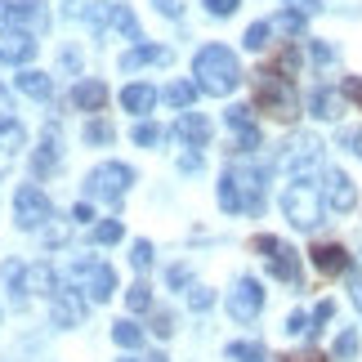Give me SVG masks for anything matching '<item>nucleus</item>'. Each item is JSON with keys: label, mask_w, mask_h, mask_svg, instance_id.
Instances as JSON below:
<instances>
[{"label": "nucleus", "mask_w": 362, "mask_h": 362, "mask_svg": "<svg viewBox=\"0 0 362 362\" xmlns=\"http://www.w3.org/2000/svg\"><path fill=\"white\" fill-rule=\"evenodd\" d=\"M192 86H197L202 94H215V99H224V94H233L242 86V63L238 54H233L228 45H202L197 54H192Z\"/></svg>", "instance_id": "f257e3e1"}, {"label": "nucleus", "mask_w": 362, "mask_h": 362, "mask_svg": "<svg viewBox=\"0 0 362 362\" xmlns=\"http://www.w3.org/2000/svg\"><path fill=\"white\" fill-rule=\"evenodd\" d=\"M219 206L228 215H259L264 211V170H250V165L224 170V179H219Z\"/></svg>", "instance_id": "f03ea898"}, {"label": "nucleus", "mask_w": 362, "mask_h": 362, "mask_svg": "<svg viewBox=\"0 0 362 362\" xmlns=\"http://www.w3.org/2000/svg\"><path fill=\"white\" fill-rule=\"evenodd\" d=\"M134 184V170L130 165H121V161H103V165H94V170L86 175V197L90 202H107V206H117L125 192H130Z\"/></svg>", "instance_id": "7ed1b4c3"}, {"label": "nucleus", "mask_w": 362, "mask_h": 362, "mask_svg": "<svg viewBox=\"0 0 362 362\" xmlns=\"http://www.w3.org/2000/svg\"><path fill=\"white\" fill-rule=\"evenodd\" d=\"M282 215L296 228H317L322 224V197H317V188H309V179H296V184L282 192Z\"/></svg>", "instance_id": "20e7f679"}, {"label": "nucleus", "mask_w": 362, "mask_h": 362, "mask_svg": "<svg viewBox=\"0 0 362 362\" xmlns=\"http://www.w3.org/2000/svg\"><path fill=\"white\" fill-rule=\"evenodd\" d=\"M259 107L273 112L277 121H296L300 117V99L291 90L286 76H273V72H259Z\"/></svg>", "instance_id": "39448f33"}, {"label": "nucleus", "mask_w": 362, "mask_h": 362, "mask_svg": "<svg viewBox=\"0 0 362 362\" xmlns=\"http://www.w3.org/2000/svg\"><path fill=\"white\" fill-rule=\"evenodd\" d=\"M13 219H18L23 233H36V228H45L54 219V206H49V197L36 184H23L18 192H13Z\"/></svg>", "instance_id": "423d86ee"}, {"label": "nucleus", "mask_w": 362, "mask_h": 362, "mask_svg": "<svg viewBox=\"0 0 362 362\" xmlns=\"http://www.w3.org/2000/svg\"><path fill=\"white\" fill-rule=\"evenodd\" d=\"M72 282L86 291L94 304H103V300H112V291H117V273L107 269V264H99V259H81L72 269Z\"/></svg>", "instance_id": "0eeeda50"}, {"label": "nucleus", "mask_w": 362, "mask_h": 362, "mask_svg": "<svg viewBox=\"0 0 362 362\" xmlns=\"http://www.w3.org/2000/svg\"><path fill=\"white\" fill-rule=\"evenodd\" d=\"M255 250L269 255V269H273L277 282H286V286L300 282V255H296V246H286L282 238H255Z\"/></svg>", "instance_id": "6e6552de"}, {"label": "nucleus", "mask_w": 362, "mask_h": 362, "mask_svg": "<svg viewBox=\"0 0 362 362\" xmlns=\"http://www.w3.org/2000/svg\"><path fill=\"white\" fill-rule=\"evenodd\" d=\"M32 27H45V9L40 0H0V32H32Z\"/></svg>", "instance_id": "1a4fd4ad"}, {"label": "nucleus", "mask_w": 362, "mask_h": 362, "mask_svg": "<svg viewBox=\"0 0 362 362\" xmlns=\"http://www.w3.org/2000/svg\"><path fill=\"white\" fill-rule=\"evenodd\" d=\"M264 309V286L255 282V277H238V286L228 291V313L233 322H255Z\"/></svg>", "instance_id": "9d476101"}, {"label": "nucleus", "mask_w": 362, "mask_h": 362, "mask_svg": "<svg viewBox=\"0 0 362 362\" xmlns=\"http://www.w3.org/2000/svg\"><path fill=\"white\" fill-rule=\"evenodd\" d=\"M322 206L331 215H349L358 206V184L344 170H327V184H322Z\"/></svg>", "instance_id": "9b49d317"}, {"label": "nucleus", "mask_w": 362, "mask_h": 362, "mask_svg": "<svg viewBox=\"0 0 362 362\" xmlns=\"http://www.w3.org/2000/svg\"><path fill=\"white\" fill-rule=\"evenodd\" d=\"M317 161H322V144H317V139H291L286 152L277 157V165H282V170H291L296 179H304Z\"/></svg>", "instance_id": "f8f14e48"}, {"label": "nucleus", "mask_w": 362, "mask_h": 362, "mask_svg": "<svg viewBox=\"0 0 362 362\" xmlns=\"http://www.w3.org/2000/svg\"><path fill=\"white\" fill-rule=\"evenodd\" d=\"M49 317H54V327H63V331H72V327L86 322V300H81V291H72V286H59V291H54Z\"/></svg>", "instance_id": "ddd939ff"}, {"label": "nucleus", "mask_w": 362, "mask_h": 362, "mask_svg": "<svg viewBox=\"0 0 362 362\" xmlns=\"http://www.w3.org/2000/svg\"><path fill=\"white\" fill-rule=\"evenodd\" d=\"M59 161H63V139H59V125H49V130L40 134L36 157H32V175H36V179H45V175L59 170Z\"/></svg>", "instance_id": "4468645a"}, {"label": "nucleus", "mask_w": 362, "mask_h": 362, "mask_svg": "<svg viewBox=\"0 0 362 362\" xmlns=\"http://www.w3.org/2000/svg\"><path fill=\"white\" fill-rule=\"evenodd\" d=\"M309 259H313V269L317 273H327V277H340V273H349V250L336 246V242H322V246H313L309 250Z\"/></svg>", "instance_id": "2eb2a0df"}, {"label": "nucleus", "mask_w": 362, "mask_h": 362, "mask_svg": "<svg viewBox=\"0 0 362 362\" xmlns=\"http://www.w3.org/2000/svg\"><path fill=\"white\" fill-rule=\"evenodd\" d=\"M170 59H175V54L165 49V45H134V49L121 54V72H139V67H152V63L165 67Z\"/></svg>", "instance_id": "dca6fc26"}, {"label": "nucleus", "mask_w": 362, "mask_h": 362, "mask_svg": "<svg viewBox=\"0 0 362 362\" xmlns=\"http://www.w3.org/2000/svg\"><path fill=\"white\" fill-rule=\"evenodd\" d=\"M0 59H5V63H32L36 59V36L32 32H9L5 36V45H0Z\"/></svg>", "instance_id": "f3484780"}, {"label": "nucleus", "mask_w": 362, "mask_h": 362, "mask_svg": "<svg viewBox=\"0 0 362 362\" xmlns=\"http://www.w3.org/2000/svg\"><path fill=\"white\" fill-rule=\"evenodd\" d=\"M175 134L184 139L188 148H206V144H211V121H206L202 112H184L179 125H175Z\"/></svg>", "instance_id": "a211bd4d"}, {"label": "nucleus", "mask_w": 362, "mask_h": 362, "mask_svg": "<svg viewBox=\"0 0 362 362\" xmlns=\"http://www.w3.org/2000/svg\"><path fill=\"white\" fill-rule=\"evenodd\" d=\"M157 99H161V94L152 90V86H139V81L121 90V107H125V112H134V117H148L152 107H157Z\"/></svg>", "instance_id": "6ab92c4d"}, {"label": "nucleus", "mask_w": 362, "mask_h": 362, "mask_svg": "<svg viewBox=\"0 0 362 362\" xmlns=\"http://www.w3.org/2000/svg\"><path fill=\"white\" fill-rule=\"evenodd\" d=\"M72 103L81 107V112H103V103H107V86H103V81H76Z\"/></svg>", "instance_id": "aec40b11"}, {"label": "nucleus", "mask_w": 362, "mask_h": 362, "mask_svg": "<svg viewBox=\"0 0 362 362\" xmlns=\"http://www.w3.org/2000/svg\"><path fill=\"white\" fill-rule=\"evenodd\" d=\"M309 112L322 117V121H336L344 112V94L340 90H313L309 94Z\"/></svg>", "instance_id": "412c9836"}, {"label": "nucleus", "mask_w": 362, "mask_h": 362, "mask_svg": "<svg viewBox=\"0 0 362 362\" xmlns=\"http://www.w3.org/2000/svg\"><path fill=\"white\" fill-rule=\"evenodd\" d=\"M13 86H18L27 99H40V103H45L49 94H54V81H49L45 72H32V67H23V72L13 76Z\"/></svg>", "instance_id": "4be33fe9"}, {"label": "nucleus", "mask_w": 362, "mask_h": 362, "mask_svg": "<svg viewBox=\"0 0 362 362\" xmlns=\"http://www.w3.org/2000/svg\"><path fill=\"white\" fill-rule=\"evenodd\" d=\"M27 144V130H23V121H13V117H5L0 121V157H13Z\"/></svg>", "instance_id": "5701e85b"}, {"label": "nucleus", "mask_w": 362, "mask_h": 362, "mask_svg": "<svg viewBox=\"0 0 362 362\" xmlns=\"http://www.w3.org/2000/svg\"><path fill=\"white\" fill-rule=\"evenodd\" d=\"M269 27L282 32V36H304V32H309V18L296 13V9H286V13H277V18H269Z\"/></svg>", "instance_id": "b1692460"}, {"label": "nucleus", "mask_w": 362, "mask_h": 362, "mask_svg": "<svg viewBox=\"0 0 362 362\" xmlns=\"http://www.w3.org/2000/svg\"><path fill=\"white\" fill-rule=\"evenodd\" d=\"M161 99L170 103V107H179V112H188L192 99H197V86H188V81H175V86H165V90H161Z\"/></svg>", "instance_id": "393cba45"}, {"label": "nucleus", "mask_w": 362, "mask_h": 362, "mask_svg": "<svg viewBox=\"0 0 362 362\" xmlns=\"http://www.w3.org/2000/svg\"><path fill=\"white\" fill-rule=\"evenodd\" d=\"M5 286H9L13 304H23V300H27V269H23L18 259H9V264H5Z\"/></svg>", "instance_id": "a878e982"}, {"label": "nucleus", "mask_w": 362, "mask_h": 362, "mask_svg": "<svg viewBox=\"0 0 362 362\" xmlns=\"http://www.w3.org/2000/svg\"><path fill=\"white\" fill-rule=\"evenodd\" d=\"M107 23H112L125 40H144V32H139V18H134V13L125 9V5H112V18H107Z\"/></svg>", "instance_id": "bb28decb"}, {"label": "nucleus", "mask_w": 362, "mask_h": 362, "mask_svg": "<svg viewBox=\"0 0 362 362\" xmlns=\"http://www.w3.org/2000/svg\"><path fill=\"white\" fill-rule=\"evenodd\" d=\"M27 291H45V296H54V291H59L49 264H32V269H27Z\"/></svg>", "instance_id": "cd10ccee"}, {"label": "nucleus", "mask_w": 362, "mask_h": 362, "mask_svg": "<svg viewBox=\"0 0 362 362\" xmlns=\"http://www.w3.org/2000/svg\"><path fill=\"white\" fill-rule=\"evenodd\" d=\"M112 340L121 344V349H139V344H144V327L130 322V317H121V322L112 327Z\"/></svg>", "instance_id": "c85d7f7f"}, {"label": "nucleus", "mask_w": 362, "mask_h": 362, "mask_svg": "<svg viewBox=\"0 0 362 362\" xmlns=\"http://www.w3.org/2000/svg\"><path fill=\"white\" fill-rule=\"evenodd\" d=\"M228 358H233V362H269L264 344H255V340H233V344H228Z\"/></svg>", "instance_id": "c756f323"}, {"label": "nucleus", "mask_w": 362, "mask_h": 362, "mask_svg": "<svg viewBox=\"0 0 362 362\" xmlns=\"http://www.w3.org/2000/svg\"><path fill=\"white\" fill-rule=\"evenodd\" d=\"M224 121H228V130L238 134V130H246V125H255V107H246V103H233L228 112H224Z\"/></svg>", "instance_id": "7c9ffc66"}, {"label": "nucleus", "mask_w": 362, "mask_h": 362, "mask_svg": "<svg viewBox=\"0 0 362 362\" xmlns=\"http://www.w3.org/2000/svg\"><path fill=\"white\" fill-rule=\"evenodd\" d=\"M161 139H165L161 125H152V121H139V125H134V144H139V148H157Z\"/></svg>", "instance_id": "2f4dec72"}, {"label": "nucleus", "mask_w": 362, "mask_h": 362, "mask_svg": "<svg viewBox=\"0 0 362 362\" xmlns=\"http://www.w3.org/2000/svg\"><path fill=\"white\" fill-rule=\"evenodd\" d=\"M125 304H130V313H148L152 309V291L144 282H134L130 291H125Z\"/></svg>", "instance_id": "473e14b6"}, {"label": "nucleus", "mask_w": 362, "mask_h": 362, "mask_svg": "<svg viewBox=\"0 0 362 362\" xmlns=\"http://www.w3.org/2000/svg\"><path fill=\"white\" fill-rule=\"evenodd\" d=\"M125 238V228H121V219H103V224L99 228H94V242H99V246H117Z\"/></svg>", "instance_id": "72a5a7b5"}, {"label": "nucleus", "mask_w": 362, "mask_h": 362, "mask_svg": "<svg viewBox=\"0 0 362 362\" xmlns=\"http://www.w3.org/2000/svg\"><path fill=\"white\" fill-rule=\"evenodd\" d=\"M269 36H273L269 23H250L246 36H242V45H246V49H264V45H269Z\"/></svg>", "instance_id": "f704fd0d"}, {"label": "nucleus", "mask_w": 362, "mask_h": 362, "mask_svg": "<svg viewBox=\"0 0 362 362\" xmlns=\"http://www.w3.org/2000/svg\"><path fill=\"white\" fill-rule=\"evenodd\" d=\"M336 358H344V362L358 358V331H354V327H344L340 336H336Z\"/></svg>", "instance_id": "c9c22d12"}, {"label": "nucleus", "mask_w": 362, "mask_h": 362, "mask_svg": "<svg viewBox=\"0 0 362 362\" xmlns=\"http://www.w3.org/2000/svg\"><path fill=\"white\" fill-rule=\"evenodd\" d=\"M112 139H117V130H112L107 121H99V117H94V121L86 125V144H112Z\"/></svg>", "instance_id": "e433bc0d"}, {"label": "nucleus", "mask_w": 362, "mask_h": 362, "mask_svg": "<svg viewBox=\"0 0 362 362\" xmlns=\"http://www.w3.org/2000/svg\"><path fill=\"white\" fill-rule=\"evenodd\" d=\"M331 313H336V304H331V300H322V304H317V309H313V317H309V336H317V331H322V327L331 322Z\"/></svg>", "instance_id": "4c0bfd02"}, {"label": "nucleus", "mask_w": 362, "mask_h": 362, "mask_svg": "<svg viewBox=\"0 0 362 362\" xmlns=\"http://www.w3.org/2000/svg\"><path fill=\"white\" fill-rule=\"evenodd\" d=\"M264 144L259 139V125H246V130H238V152H255Z\"/></svg>", "instance_id": "58836bf2"}, {"label": "nucleus", "mask_w": 362, "mask_h": 362, "mask_svg": "<svg viewBox=\"0 0 362 362\" xmlns=\"http://www.w3.org/2000/svg\"><path fill=\"white\" fill-rule=\"evenodd\" d=\"M130 264L144 273L148 264H152V242H134V246H130Z\"/></svg>", "instance_id": "ea45409f"}, {"label": "nucleus", "mask_w": 362, "mask_h": 362, "mask_svg": "<svg viewBox=\"0 0 362 362\" xmlns=\"http://www.w3.org/2000/svg\"><path fill=\"white\" fill-rule=\"evenodd\" d=\"M152 331L165 340V336H175V313H165V309H157L152 313Z\"/></svg>", "instance_id": "a19ab883"}, {"label": "nucleus", "mask_w": 362, "mask_h": 362, "mask_svg": "<svg viewBox=\"0 0 362 362\" xmlns=\"http://www.w3.org/2000/svg\"><path fill=\"white\" fill-rule=\"evenodd\" d=\"M202 5H206V13H215V18H228V13H238L242 0H202Z\"/></svg>", "instance_id": "79ce46f5"}, {"label": "nucleus", "mask_w": 362, "mask_h": 362, "mask_svg": "<svg viewBox=\"0 0 362 362\" xmlns=\"http://www.w3.org/2000/svg\"><path fill=\"white\" fill-rule=\"evenodd\" d=\"M188 304H192V309H197V313H206V309H211V304H215V291L197 286V291H192V296H188Z\"/></svg>", "instance_id": "37998d69"}, {"label": "nucleus", "mask_w": 362, "mask_h": 362, "mask_svg": "<svg viewBox=\"0 0 362 362\" xmlns=\"http://www.w3.org/2000/svg\"><path fill=\"white\" fill-rule=\"evenodd\" d=\"M309 54H313L317 63H331V59H336V49H331L327 40H309Z\"/></svg>", "instance_id": "c03bdc74"}, {"label": "nucleus", "mask_w": 362, "mask_h": 362, "mask_svg": "<svg viewBox=\"0 0 362 362\" xmlns=\"http://www.w3.org/2000/svg\"><path fill=\"white\" fill-rule=\"evenodd\" d=\"M286 5L296 9V13H304V18H309V13H317V9H322V0H286Z\"/></svg>", "instance_id": "a18cd8bd"}, {"label": "nucleus", "mask_w": 362, "mask_h": 362, "mask_svg": "<svg viewBox=\"0 0 362 362\" xmlns=\"http://www.w3.org/2000/svg\"><path fill=\"white\" fill-rule=\"evenodd\" d=\"M286 331H291V336H304V331H309V317H304V313H291L286 317Z\"/></svg>", "instance_id": "49530a36"}, {"label": "nucleus", "mask_w": 362, "mask_h": 362, "mask_svg": "<svg viewBox=\"0 0 362 362\" xmlns=\"http://www.w3.org/2000/svg\"><path fill=\"white\" fill-rule=\"evenodd\" d=\"M72 219H76V224H90V219H94V206L90 202H76L72 206Z\"/></svg>", "instance_id": "de8ad7c7"}, {"label": "nucleus", "mask_w": 362, "mask_h": 362, "mask_svg": "<svg viewBox=\"0 0 362 362\" xmlns=\"http://www.w3.org/2000/svg\"><path fill=\"white\" fill-rule=\"evenodd\" d=\"M340 94H344V99H354V103H362V81H358V76H349Z\"/></svg>", "instance_id": "09e8293b"}, {"label": "nucleus", "mask_w": 362, "mask_h": 362, "mask_svg": "<svg viewBox=\"0 0 362 362\" xmlns=\"http://www.w3.org/2000/svg\"><path fill=\"white\" fill-rule=\"evenodd\" d=\"M179 170H184V175H197L202 170V152H188V157L179 161Z\"/></svg>", "instance_id": "8fccbe9b"}, {"label": "nucleus", "mask_w": 362, "mask_h": 362, "mask_svg": "<svg viewBox=\"0 0 362 362\" xmlns=\"http://www.w3.org/2000/svg\"><path fill=\"white\" fill-rule=\"evenodd\" d=\"M344 144H349L358 157H362V130H344V134H340V148H344Z\"/></svg>", "instance_id": "3c124183"}, {"label": "nucleus", "mask_w": 362, "mask_h": 362, "mask_svg": "<svg viewBox=\"0 0 362 362\" xmlns=\"http://www.w3.org/2000/svg\"><path fill=\"white\" fill-rule=\"evenodd\" d=\"M152 5H157V9L165 13V18H179V9H184L179 0H152Z\"/></svg>", "instance_id": "603ef678"}, {"label": "nucleus", "mask_w": 362, "mask_h": 362, "mask_svg": "<svg viewBox=\"0 0 362 362\" xmlns=\"http://www.w3.org/2000/svg\"><path fill=\"white\" fill-rule=\"evenodd\" d=\"M170 286H188V269H184V264H175V269H170Z\"/></svg>", "instance_id": "864d4df0"}, {"label": "nucleus", "mask_w": 362, "mask_h": 362, "mask_svg": "<svg viewBox=\"0 0 362 362\" xmlns=\"http://www.w3.org/2000/svg\"><path fill=\"white\" fill-rule=\"evenodd\" d=\"M45 242H49V246H67V228H49Z\"/></svg>", "instance_id": "5fc2aeb1"}, {"label": "nucleus", "mask_w": 362, "mask_h": 362, "mask_svg": "<svg viewBox=\"0 0 362 362\" xmlns=\"http://www.w3.org/2000/svg\"><path fill=\"white\" fill-rule=\"evenodd\" d=\"M349 296H354V304L362 309V277H354V273H349Z\"/></svg>", "instance_id": "6e6d98bb"}, {"label": "nucleus", "mask_w": 362, "mask_h": 362, "mask_svg": "<svg viewBox=\"0 0 362 362\" xmlns=\"http://www.w3.org/2000/svg\"><path fill=\"white\" fill-rule=\"evenodd\" d=\"M282 362H322L317 354H291V358H282Z\"/></svg>", "instance_id": "4d7b16f0"}, {"label": "nucleus", "mask_w": 362, "mask_h": 362, "mask_svg": "<svg viewBox=\"0 0 362 362\" xmlns=\"http://www.w3.org/2000/svg\"><path fill=\"white\" fill-rule=\"evenodd\" d=\"M125 362H165L161 354H152V358H125Z\"/></svg>", "instance_id": "13d9d810"}]
</instances>
